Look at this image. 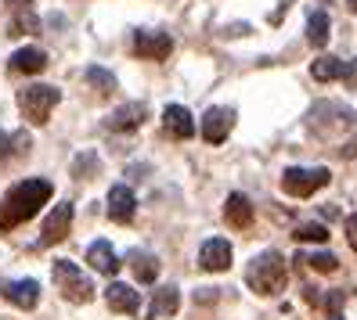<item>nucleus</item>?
<instances>
[{
  "label": "nucleus",
  "mask_w": 357,
  "mask_h": 320,
  "mask_svg": "<svg viewBox=\"0 0 357 320\" xmlns=\"http://www.w3.org/2000/svg\"><path fill=\"white\" fill-rule=\"evenodd\" d=\"M310 76L318 79V83H332V79H340V76H343V58H332V54L314 58V61H310Z\"/></svg>",
  "instance_id": "nucleus-20"
},
{
  "label": "nucleus",
  "mask_w": 357,
  "mask_h": 320,
  "mask_svg": "<svg viewBox=\"0 0 357 320\" xmlns=\"http://www.w3.org/2000/svg\"><path fill=\"white\" fill-rule=\"evenodd\" d=\"M127 259H130V266H134V277H137L141 285H152L155 277H159V259H155L152 252H141V248H134V252L127 255Z\"/></svg>",
  "instance_id": "nucleus-18"
},
{
  "label": "nucleus",
  "mask_w": 357,
  "mask_h": 320,
  "mask_svg": "<svg viewBox=\"0 0 357 320\" xmlns=\"http://www.w3.org/2000/svg\"><path fill=\"white\" fill-rule=\"evenodd\" d=\"M54 285L58 291L69 298V303H91L94 298V285L91 277H83V270L73 263V259H54Z\"/></svg>",
  "instance_id": "nucleus-5"
},
{
  "label": "nucleus",
  "mask_w": 357,
  "mask_h": 320,
  "mask_svg": "<svg viewBox=\"0 0 357 320\" xmlns=\"http://www.w3.org/2000/svg\"><path fill=\"white\" fill-rule=\"evenodd\" d=\"M347 4H350V8H354V11H357V0H347Z\"/></svg>",
  "instance_id": "nucleus-33"
},
{
  "label": "nucleus",
  "mask_w": 357,
  "mask_h": 320,
  "mask_svg": "<svg viewBox=\"0 0 357 320\" xmlns=\"http://www.w3.org/2000/svg\"><path fill=\"white\" fill-rule=\"evenodd\" d=\"M347 238H350V248L357 252V212H354V216H347Z\"/></svg>",
  "instance_id": "nucleus-29"
},
{
  "label": "nucleus",
  "mask_w": 357,
  "mask_h": 320,
  "mask_svg": "<svg viewBox=\"0 0 357 320\" xmlns=\"http://www.w3.org/2000/svg\"><path fill=\"white\" fill-rule=\"evenodd\" d=\"M4 298L11 306H18V310H33L40 303V285L33 281V277H26V281H8L4 285Z\"/></svg>",
  "instance_id": "nucleus-15"
},
{
  "label": "nucleus",
  "mask_w": 357,
  "mask_h": 320,
  "mask_svg": "<svg viewBox=\"0 0 357 320\" xmlns=\"http://www.w3.org/2000/svg\"><path fill=\"white\" fill-rule=\"evenodd\" d=\"M54 195V187L51 180H22V184H15L4 202H0V230H15L18 223H26L33 220L40 205H47Z\"/></svg>",
  "instance_id": "nucleus-1"
},
{
  "label": "nucleus",
  "mask_w": 357,
  "mask_h": 320,
  "mask_svg": "<svg viewBox=\"0 0 357 320\" xmlns=\"http://www.w3.org/2000/svg\"><path fill=\"white\" fill-rule=\"evenodd\" d=\"M332 180L325 166H289L282 173V191L292 198H310L314 191H321Z\"/></svg>",
  "instance_id": "nucleus-4"
},
{
  "label": "nucleus",
  "mask_w": 357,
  "mask_h": 320,
  "mask_svg": "<svg viewBox=\"0 0 357 320\" xmlns=\"http://www.w3.org/2000/svg\"><path fill=\"white\" fill-rule=\"evenodd\" d=\"M8 155H11V137H8L4 130H0V162H4Z\"/></svg>",
  "instance_id": "nucleus-30"
},
{
  "label": "nucleus",
  "mask_w": 357,
  "mask_h": 320,
  "mask_svg": "<svg viewBox=\"0 0 357 320\" xmlns=\"http://www.w3.org/2000/svg\"><path fill=\"white\" fill-rule=\"evenodd\" d=\"M343 303H347V291H328V295H325V313H328V320H343Z\"/></svg>",
  "instance_id": "nucleus-26"
},
{
  "label": "nucleus",
  "mask_w": 357,
  "mask_h": 320,
  "mask_svg": "<svg viewBox=\"0 0 357 320\" xmlns=\"http://www.w3.org/2000/svg\"><path fill=\"white\" fill-rule=\"evenodd\" d=\"M40 22L33 11H15V22H11V36H22V33H36Z\"/></svg>",
  "instance_id": "nucleus-25"
},
{
  "label": "nucleus",
  "mask_w": 357,
  "mask_h": 320,
  "mask_svg": "<svg viewBox=\"0 0 357 320\" xmlns=\"http://www.w3.org/2000/svg\"><path fill=\"white\" fill-rule=\"evenodd\" d=\"M83 76H87V83H91L98 94H112V90H116V76H112L109 69H101V65H91Z\"/></svg>",
  "instance_id": "nucleus-22"
},
{
  "label": "nucleus",
  "mask_w": 357,
  "mask_h": 320,
  "mask_svg": "<svg viewBox=\"0 0 357 320\" xmlns=\"http://www.w3.org/2000/svg\"><path fill=\"white\" fill-rule=\"evenodd\" d=\"M144 115H149V109H144L141 101H130V104H119V109L105 119V126L116 130V134H130V130H137V126L144 122Z\"/></svg>",
  "instance_id": "nucleus-11"
},
{
  "label": "nucleus",
  "mask_w": 357,
  "mask_h": 320,
  "mask_svg": "<svg viewBox=\"0 0 357 320\" xmlns=\"http://www.w3.org/2000/svg\"><path fill=\"white\" fill-rule=\"evenodd\" d=\"M8 69L11 72H22V76H36V72H44L47 69V54L40 51V47H18L8 61Z\"/></svg>",
  "instance_id": "nucleus-14"
},
{
  "label": "nucleus",
  "mask_w": 357,
  "mask_h": 320,
  "mask_svg": "<svg viewBox=\"0 0 357 320\" xmlns=\"http://www.w3.org/2000/svg\"><path fill=\"white\" fill-rule=\"evenodd\" d=\"M177 306H181V291L174 285H162L152 298V317H174Z\"/></svg>",
  "instance_id": "nucleus-21"
},
{
  "label": "nucleus",
  "mask_w": 357,
  "mask_h": 320,
  "mask_svg": "<svg viewBox=\"0 0 357 320\" xmlns=\"http://www.w3.org/2000/svg\"><path fill=\"white\" fill-rule=\"evenodd\" d=\"M58 101H61V90L58 87H47V83H33V87L18 90V109H22V115L33 126H44L51 119Z\"/></svg>",
  "instance_id": "nucleus-3"
},
{
  "label": "nucleus",
  "mask_w": 357,
  "mask_h": 320,
  "mask_svg": "<svg viewBox=\"0 0 357 320\" xmlns=\"http://www.w3.org/2000/svg\"><path fill=\"white\" fill-rule=\"evenodd\" d=\"M69 227H73V202H58L51 209V216L44 220V234H40V245H58L69 238Z\"/></svg>",
  "instance_id": "nucleus-7"
},
{
  "label": "nucleus",
  "mask_w": 357,
  "mask_h": 320,
  "mask_svg": "<svg viewBox=\"0 0 357 320\" xmlns=\"http://www.w3.org/2000/svg\"><path fill=\"white\" fill-rule=\"evenodd\" d=\"M199 266L209 270V273H224V270L231 266V245H227L224 238L202 241V248H199Z\"/></svg>",
  "instance_id": "nucleus-9"
},
{
  "label": "nucleus",
  "mask_w": 357,
  "mask_h": 320,
  "mask_svg": "<svg viewBox=\"0 0 357 320\" xmlns=\"http://www.w3.org/2000/svg\"><path fill=\"white\" fill-rule=\"evenodd\" d=\"M162 126H166V134L177 137V141L195 137V119H192V112H188L184 104H166L162 109Z\"/></svg>",
  "instance_id": "nucleus-10"
},
{
  "label": "nucleus",
  "mask_w": 357,
  "mask_h": 320,
  "mask_svg": "<svg viewBox=\"0 0 357 320\" xmlns=\"http://www.w3.org/2000/svg\"><path fill=\"white\" fill-rule=\"evenodd\" d=\"M174 51V40L170 33H159V29H137L134 33V54L144 58V61H162L170 58Z\"/></svg>",
  "instance_id": "nucleus-6"
},
{
  "label": "nucleus",
  "mask_w": 357,
  "mask_h": 320,
  "mask_svg": "<svg viewBox=\"0 0 357 320\" xmlns=\"http://www.w3.org/2000/svg\"><path fill=\"white\" fill-rule=\"evenodd\" d=\"M134 212H137V198H134V191L127 184H116L109 191V216L116 223H130L134 220Z\"/></svg>",
  "instance_id": "nucleus-12"
},
{
  "label": "nucleus",
  "mask_w": 357,
  "mask_h": 320,
  "mask_svg": "<svg viewBox=\"0 0 357 320\" xmlns=\"http://www.w3.org/2000/svg\"><path fill=\"white\" fill-rule=\"evenodd\" d=\"M91 169H98V155H91V152H87V155H79V159H76V166H73V173H76V177L83 180V177L91 173Z\"/></svg>",
  "instance_id": "nucleus-27"
},
{
  "label": "nucleus",
  "mask_w": 357,
  "mask_h": 320,
  "mask_svg": "<svg viewBox=\"0 0 357 320\" xmlns=\"http://www.w3.org/2000/svg\"><path fill=\"white\" fill-rule=\"evenodd\" d=\"M105 303H109L112 313H137V310H141V295H137L130 285L112 281L109 288H105Z\"/></svg>",
  "instance_id": "nucleus-13"
},
{
  "label": "nucleus",
  "mask_w": 357,
  "mask_h": 320,
  "mask_svg": "<svg viewBox=\"0 0 357 320\" xmlns=\"http://www.w3.org/2000/svg\"><path fill=\"white\" fill-rule=\"evenodd\" d=\"M224 216H227V223L231 227H249V223H253V205H249V198L245 195H238V191H235V195H227V205H224Z\"/></svg>",
  "instance_id": "nucleus-17"
},
{
  "label": "nucleus",
  "mask_w": 357,
  "mask_h": 320,
  "mask_svg": "<svg viewBox=\"0 0 357 320\" xmlns=\"http://www.w3.org/2000/svg\"><path fill=\"white\" fill-rule=\"evenodd\" d=\"M328 36H332V18H328V11H310V18H307V40H310L314 47H325Z\"/></svg>",
  "instance_id": "nucleus-19"
},
{
  "label": "nucleus",
  "mask_w": 357,
  "mask_h": 320,
  "mask_svg": "<svg viewBox=\"0 0 357 320\" xmlns=\"http://www.w3.org/2000/svg\"><path fill=\"white\" fill-rule=\"evenodd\" d=\"M8 4H11V11H29L33 0H8Z\"/></svg>",
  "instance_id": "nucleus-32"
},
{
  "label": "nucleus",
  "mask_w": 357,
  "mask_h": 320,
  "mask_svg": "<svg viewBox=\"0 0 357 320\" xmlns=\"http://www.w3.org/2000/svg\"><path fill=\"white\" fill-rule=\"evenodd\" d=\"M321 216L332 223V220H340V209H335V205H321Z\"/></svg>",
  "instance_id": "nucleus-31"
},
{
  "label": "nucleus",
  "mask_w": 357,
  "mask_h": 320,
  "mask_svg": "<svg viewBox=\"0 0 357 320\" xmlns=\"http://www.w3.org/2000/svg\"><path fill=\"white\" fill-rule=\"evenodd\" d=\"M87 263H91L98 273L116 277V270H119V255H116V248H112L109 241H94V245L87 248Z\"/></svg>",
  "instance_id": "nucleus-16"
},
{
  "label": "nucleus",
  "mask_w": 357,
  "mask_h": 320,
  "mask_svg": "<svg viewBox=\"0 0 357 320\" xmlns=\"http://www.w3.org/2000/svg\"><path fill=\"white\" fill-rule=\"evenodd\" d=\"M292 238L318 245V241H328V227H325V223H300L296 230H292Z\"/></svg>",
  "instance_id": "nucleus-23"
},
{
  "label": "nucleus",
  "mask_w": 357,
  "mask_h": 320,
  "mask_svg": "<svg viewBox=\"0 0 357 320\" xmlns=\"http://www.w3.org/2000/svg\"><path fill=\"white\" fill-rule=\"evenodd\" d=\"M347 87H357V61H343V76H340Z\"/></svg>",
  "instance_id": "nucleus-28"
},
{
  "label": "nucleus",
  "mask_w": 357,
  "mask_h": 320,
  "mask_svg": "<svg viewBox=\"0 0 357 320\" xmlns=\"http://www.w3.org/2000/svg\"><path fill=\"white\" fill-rule=\"evenodd\" d=\"M289 281V270H285V259L282 252H260L253 263L245 266V285L253 288L257 295H278Z\"/></svg>",
  "instance_id": "nucleus-2"
},
{
  "label": "nucleus",
  "mask_w": 357,
  "mask_h": 320,
  "mask_svg": "<svg viewBox=\"0 0 357 320\" xmlns=\"http://www.w3.org/2000/svg\"><path fill=\"white\" fill-rule=\"evenodd\" d=\"M202 137L209 141V144H224L227 137H231V130H235V109H209L206 115H202Z\"/></svg>",
  "instance_id": "nucleus-8"
},
{
  "label": "nucleus",
  "mask_w": 357,
  "mask_h": 320,
  "mask_svg": "<svg viewBox=\"0 0 357 320\" xmlns=\"http://www.w3.org/2000/svg\"><path fill=\"white\" fill-rule=\"evenodd\" d=\"M296 263H310L318 273H332V270H340V259H335L332 252H318V255H310V259H307V255H296Z\"/></svg>",
  "instance_id": "nucleus-24"
}]
</instances>
